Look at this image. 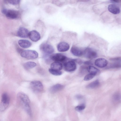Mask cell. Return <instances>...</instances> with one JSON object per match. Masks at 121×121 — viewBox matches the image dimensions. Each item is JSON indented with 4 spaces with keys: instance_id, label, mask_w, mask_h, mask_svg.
<instances>
[{
    "instance_id": "obj_1",
    "label": "cell",
    "mask_w": 121,
    "mask_h": 121,
    "mask_svg": "<svg viewBox=\"0 0 121 121\" xmlns=\"http://www.w3.org/2000/svg\"><path fill=\"white\" fill-rule=\"evenodd\" d=\"M18 101L23 108L30 116L31 115V111L30 108V101L28 96L24 93L20 92L17 95Z\"/></svg>"
},
{
    "instance_id": "obj_2",
    "label": "cell",
    "mask_w": 121,
    "mask_h": 121,
    "mask_svg": "<svg viewBox=\"0 0 121 121\" xmlns=\"http://www.w3.org/2000/svg\"><path fill=\"white\" fill-rule=\"evenodd\" d=\"M20 55L22 57L28 59H35L38 56V54L37 52L34 50H30L22 51Z\"/></svg>"
},
{
    "instance_id": "obj_3",
    "label": "cell",
    "mask_w": 121,
    "mask_h": 121,
    "mask_svg": "<svg viewBox=\"0 0 121 121\" xmlns=\"http://www.w3.org/2000/svg\"><path fill=\"white\" fill-rule=\"evenodd\" d=\"M10 102V99L8 95L6 93H4L2 95L0 104V111H5L9 106Z\"/></svg>"
},
{
    "instance_id": "obj_4",
    "label": "cell",
    "mask_w": 121,
    "mask_h": 121,
    "mask_svg": "<svg viewBox=\"0 0 121 121\" xmlns=\"http://www.w3.org/2000/svg\"><path fill=\"white\" fill-rule=\"evenodd\" d=\"M30 86L32 90L35 93L41 92L43 89V86L42 83L40 81L37 80L31 82L30 83Z\"/></svg>"
},
{
    "instance_id": "obj_5",
    "label": "cell",
    "mask_w": 121,
    "mask_h": 121,
    "mask_svg": "<svg viewBox=\"0 0 121 121\" xmlns=\"http://www.w3.org/2000/svg\"><path fill=\"white\" fill-rule=\"evenodd\" d=\"M39 48L41 51L47 56L52 53L54 51V48L52 45L46 43L41 44Z\"/></svg>"
},
{
    "instance_id": "obj_6",
    "label": "cell",
    "mask_w": 121,
    "mask_h": 121,
    "mask_svg": "<svg viewBox=\"0 0 121 121\" xmlns=\"http://www.w3.org/2000/svg\"><path fill=\"white\" fill-rule=\"evenodd\" d=\"M64 66L65 70L68 72L74 71L76 68L75 62L73 60L65 61Z\"/></svg>"
},
{
    "instance_id": "obj_7",
    "label": "cell",
    "mask_w": 121,
    "mask_h": 121,
    "mask_svg": "<svg viewBox=\"0 0 121 121\" xmlns=\"http://www.w3.org/2000/svg\"><path fill=\"white\" fill-rule=\"evenodd\" d=\"M83 54L85 57L89 59H93L96 57L97 56L96 52L92 48H87L83 51Z\"/></svg>"
},
{
    "instance_id": "obj_8",
    "label": "cell",
    "mask_w": 121,
    "mask_h": 121,
    "mask_svg": "<svg viewBox=\"0 0 121 121\" xmlns=\"http://www.w3.org/2000/svg\"><path fill=\"white\" fill-rule=\"evenodd\" d=\"M50 58L55 61L60 62H65L67 60V58L65 55L59 53L52 54L50 56Z\"/></svg>"
},
{
    "instance_id": "obj_9",
    "label": "cell",
    "mask_w": 121,
    "mask_h": 121,
    "mask_svg": "<svg viewBox=\"0 0 121 121\" xmlns=\"http://www.w3.org/2000/svg\"><path fill=\"white\" fill-rule=\"evenodd\" d=\"M28 37L32 41L34 42L38 41L41 38L39 33L35 30H33L29 32Z\"/></svg>"
},
{
    "instance_id": "obj_10",
    "label": "cell",
    "mask_w": 121,
    "mask_h": 121,
    "mask_svg": "<svg viewBox=\"0 0 121 121\" xmlns=\"http://www.w3.org/2000/svg\"><path fill=\"white\" fill-rule=\"evenodd\" d=\"M57 48L58 51L60 52H65L69 50V46L67 43L62 42L58 43L57 46Z\"/></svg>"
},
{
    "instance_id": "obj_11",
    "label": "cell",
    "mask_w": 121,
    "mask_h": 121,
    "mask_svg": "<svg viewBox=\"0 0 121 121\" xmlns=\"http://www.w3.org/2000/svg\"><path fill=\"white\" fill-rule=\"evenodd\" d=\"M29 32L26 28L23 27H20L17 32L18 36L21 38H26L28 37Z\"/></svg>"
},
{
    "instance_id": "obj_12",
    "label": "cell",
    "mask_w": 121,
    "mask_h": 121,
    "mask_svg": "<svg viewBox=\"0 0 121 121\" xmlns=\"http://www.w3.org/2000/svg\"><path fill=\"white\" fill-rule=\"evenodd\" d=\"M95 63L97 66L100 68H103L107 65L108 62L107 60L105 59L99 58L95 60Z\"/></svg>"
},
{
    "instance_id": "obj_13",
    "label": "cell",
    "mask_w": 121,
    "mask_h": 121,
    "mask_svg": "<svg viewBox=\"0 0 121 121\" xmlns=\"http://www.w3.org/2000/svg\"><path fill=\"white\" fill-rule=\"evenodd\" d=\"M4 14L8 18L11 19H16L18 16V13L17 11L14 10L7 9Z\"/></svg>"
},
{
    "instance_id": "obj_14",
    "label": "cell",
    "mask_w": 121,
    "mask_h": 121,
    "mask_svg": "<svg viewBox=\"0 0 121 121\" xmlns=\"http://www.w3.org/2000/svg\"><path fill=\"white\" fill-rule=\"evenodd\" d=\"M71 52L74 55L77 56H80L83 54V51L76 46H73L71 47Z\"/></svg>"
},
{
    "instance_id": "obj_15",
    "label": "cell",
    "mask_w": 121,
    "mask_h": 121,
    "mask_svg": "<svg viewBox=\"0 0 121 121\" xmlns=\"http://www.w3.org/2000/svg\"><path fill=\"white\" fill-rule=\"evenodd\" d=\"M108 9L110 12L114 14H119L120 11L119 7L114 4H109L108 7Z\"/></svg>"
},
{
    "instance_id": "obj_16",
    "label": "cell",
    "mask_w": 121,
    "mask_h": 121,
    "mask_svg": "<svg viewBox=\"0 0 121 121\" xmlns=\"http://www.w3.org/2000/svg\"><path fill=\"white\" fill-rule=\"evenodd\" d=\"M18 43L20 47L24 48H29L32 45L31 43L27 40L21 39L19 40Z\"/></svg>"
},
{
    "instance_id": "obj_17",
    "label": "cell",
    "mask_w": 121,
    "mask_h": 121,
    "mask_svg": "<svg viewBox=\"0 0 121 121\" xmlns=\"http://www.w3.org/2000/svg\"><path fill=\"white\" fill-rule=\"evenodd\" d=\"M64 86L60 84H57L52 86L50 89V91L55 93L62 90L64 88Z\"/></svg>"
},
{
    "instance_id": "obj_18",
    "label": "cell",
    "mask_w": 121,
    "mask_h": 121,
    "mask_svg": "<svg viewBox=\"0 0 121 121\" xmlns=\"http://www.w3.org/2000/svg\"><path fill=\"white\" fill-rule=\"evenodd\" d=\"M50 67L51 69L60 71L62 69L63 65L60 62L55 61L51 64Z\"/></svg>"
},
{
    "instance_id": "obj_19",
    "label": "cell",
    "mask_w": 121,
    "mask_h": 121,
    "mask_svg": "<svg viewBox=\"0 0 121 121\" xmlns=\"http://www.w3.org/2000/svg\"><path fill=\"white\" fill-rule=\"evenodd\" d=\"M99 80L97 79L89 84L86 86V87L88 88H94L98 87L99 86Z\"/></svg>"
},
{
    "instance_id": "obj_20",
    "label": "cell",
    "mask_w": 121,
    "mask_h": 121,
    "mask_svg": "<svg viewBox=\"0 0 121 121\" xmlns=\"http://www.w3.org/2000/svg\"><path fill=\"white\" fill-rule=\"evenodd\" d=\"M36 65V63L32 61H28L25 63L23 65L24 68L26 69L32 68Z\"/></svg>"
},
{
    "instance_id": "obj_21",
    "label": "cell",
    "mask_w": 121,
    "mask_h": 121,
    "mask_svg": "<svg viewBox=\"0 0 121 121\" xmlns=\"http://www.w3.org/2000/svg\"><path fill=\"white\" fill-rule=\"evenodd\" d=\"M87 70L89 73H93L96 74L100 72V71L97 68L90 65L87 68Z\"/></svg>"
},
{
    "instance_id": "obj_22",
    "label": "cell",
    "mask_w": 121,
    "mask_h": 121,
    "mask_svg": "<svg viewBox=\"0 0 121 121\" xmlns=\"http://www.w3.org/2000/svg\"><path fill=\"white\" fill-rule=\"evenodd\" d=\"M96 74L94 73H89L84 77V80L85 81H88L92 79Z\"/></svg>"
},
{
    "instance_id": "obj_23",
    "label": "cell",
    "mask_w": 121,
    "mask_h": 121,
    "mask_svg": "<svg viewBox=\"0 0 121 121\" xmlns=\"http://www.w3.org/2000/svg\"><path fill=\"white\" fill-rule=\"evenodd\" d=\"M49 71L51 74L55 76H59L62 74V72L61 71L55 70L51 68L49 69Z\"/></svg>"
},
{
    "instance_id": "obj_24",
    "label": "cell",
    "mask_w": 121,
    "mask_h": 121,
    "mask_svg": "<svg viewBox=\"0 0 121 121\" xmlns=\"http://www.w3.org/2000/svg\"><path fill=\"white\" fill-rule=\"evenodd\" d=\"M114 63L112 64L109 67L110 68H118L121 67V61H114Z\"/></svg>"
},
{
    "instance_id": "obj_25",
    "label": "cell",
    "mask_w": 121,
    "mask_h": 121,
    "mask_svg": "<svg viewBox=\"0 0 121 121\" xmlns=\"http://www.w3.org/2000/svg\"><path fill=\"white\" fill-rule=\"evenodd\" d=\"M85 107V106L84 104H81L77 106L75 108V109L78 111H80L83 110Z\"/></svg>"
},
{
    "instance_id": "obj_26",
    "label": "cell",
    "mask_w": 121,
    "mask_h": 121,
    "mask_svg": "<svg viewBox=\"0 0 121 121\" xmlns=\"http://www.w3.org/2000/svg\"><path fill=\"white\" fill-rule=\"evenodd\" d=\"M120 97L119 95L118 94L115 95L113 96V101L116 103L118 102L120 99Z\"/></svg>"
},
{
    "instance_id": "obj_27",
    "label": "cell",
    "mask_w": 121,
    "mask_h": 121,
    "mask_svg": "<svg viewBox=\"0 0 121 121\" xmlns=\"http://www.w3.org/2000/svg\"><path fill=\"white\" fill-rule=\"evenodd\" d=\"M7 1L9 3L13 5H17L19 3L20 0H9Z\"/></svg>"
},
{
    "instance_id": "obj_28",
    "label": "cell",
    "mask_w": 121,
    "mask_h": 121,
    "mask_svg": "<svg viewBox=\"0 0 121 121\" xmlns=\"http://www.w3.org/2000/svg\"><path fill=\"white\" fill-rule=\"evenodd\" d=\"M75 62H76L79 65H81L83 63L82 61L79 59H76L73 60Z\"/></svg>"
},
{
    "instance_id": "obj_29",
    "label": "cell",
    "mask_w": 121,
    "mask_h": 121,
    "mask_svg": "<svg viewBox=\"0 0 121 121\" xmlns=\"http://www.w3.org/2000/svg\"><path fill=\"white\" fill-rule=\"evenodd\" d=\"M113 61H121V57H117L111 58L110 60Z\"/></svg>"
},
{
    "instance_id": "obj_30",
    "label": "cell",
    "mask_w": 121,
    "mask_h": 121,
    "mask_svg": "<svg viewBox=\"0 0 121 121\" xmlns=\"http://www.w3.org/2000/svg\"><path fill=\"white\" fill-rule=\"evenodd\" d=\"M84 64L86 65H92V62L90 61H85L84 62Z\"/></svg>"
},
{
    "instance_id": "obj_31",
    "label": "cell",
    "mask_w": 121,
    "mask_h": 121,
    "mask_svg": "<svg viewBox=\"0 0 121 121\" xmlns=\"http://www.w3.org/2000/svg\"><path fill=\"white\" fill-rule=\"evenodd\" d=\"M111 1H112L113 2H114L116 3H119L120 2L121 0H111Z\"/></svg>"
}]
</instances>
